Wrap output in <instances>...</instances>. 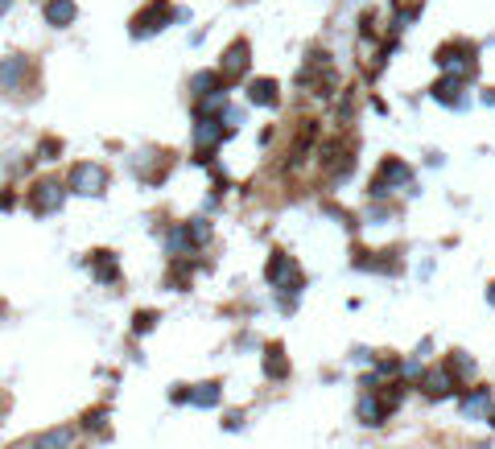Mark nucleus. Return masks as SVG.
Wrapping results in <instances>:
<instances>
[{"mask_svg":"<svg viewBox=\"0 0 495 449\" xmlns=\"http://www.w3.org/2000/svg\"><path fill=\"white\" fill-rule=\"evenodd\" d=\"M165 21H170V4H165V0H153V4L133 21V33L136 38H149L153 29H165Z\"/></svg>","mask_w":495,"mask_h":449,"instance_id":"nucleus-1","label":"nucleus"},{"mask_svg":"<svg viewBox=\"0 0 495 449\" xmlns=\"http://www.w3.org/2000/svg\"><path fill=\"white\" fill-rule=\"evenodd\" d=\"M62 198H66L62 181H38V190L29 194V202H34V211H38V215H50V211H58V206H62Z\"/></svg>","mask_w":495,"mask_h":449,"instance_id":"nucleus-2","label":"nucleus"},{"mask_svg":"<svg viewBox=\"0 0 495 449\" xmlns=\"http://www.w3.org/2000/svg\"><path fill=\"white\" fill-rule=\"evenodd\" d=\"M103 169H99V165H75V174H71V190H75V194H103Z\"/></svg>","mask_w":495,"mask_h":449,"instance_id":"nucleus-3","label":"nucleus"},{"mask_svg":"<svg viewBox=\"0 0 495 449\" xmlns=\"http://www.w3.org/2000/svg\"><path fill=\"white\" fill-rule=\"evenodd\" d=\"M244 70H248V42H235L223 54V70H219V79H239Z\"/></svg>","mask_w":495,"mask_h":449,"instance_id":"nucleus-4","label":"nucleus"},{"mask_svg":"<svg viewBox=\"0 0 495 449\" xmlns=\"http://www.w3.org/2000/svg\"><path fill=\"white\" fill-rule=\"evenodd\" d=\"M194 140H198V149H211V144H219V140H223V120H211V116H202V120L194 124Z\"/></svg>","mask_w":495,"mask_h":449,"instance_id":"nucleus-5","label":"nucleus"},{"mask_svg":"<svg viewBox=\"0 0 495 449\" xmlns=\"http://www.w3.org/2000/svg\"><path fill=\"white\" fill-rule=\"evenodd\" d=\"M45 21L50 25H71L75 21V0H50L45 4Z\"/></svg>","mask_w":495,"mask_h":449,"instance_id":"nucleus-6","label":"nucleus"},{"mask_svg":"<svg viewBox=\"0 0 495 449\" xmlns=\"http://www.w3.org/2000/svg\"><path fill=\"white\" fill-rule=\"evenodd\" d=\"M248 99L260 103V107H272V103H276V83H272V79H256V83L248 87Z\"/></svg>","mask_w":495,"mask_h":449,"instance_id":"nucleus-7","label":"nucleus"},{"mask_svg":"<svg viewBox=\"0 0 495 449\" xmlns=\"http://www.w3.org/2000/svg\"><path fill=\"white\" fill-rule=\"evenodd\" d=\"M434 99H442V103H458L462 107V79H442L438 87H434Z\"/></svg>","mask_w":495,"mask_h":449,"instance_id":"nucleus-8","label":"nucleus"},{"mask_svg":"<svg viewBox=\"0 0 495 449\" xmlns=\"http://www.w3.org/2000/svg\"><path fill=\"white\" fill-rule=\"evenodd\" d=\"M269 280H297V268H293V260L289 256H272V264H269Z\"/></svg>","mask_w":495,"mask_h":449,"instance_id":"nucleus-9","label":"nucleus"},{"mask_svg":"<svg viewBox=\"0 0 495 449\" xmlns=\"http://www.w3.org/2000/svg\"><path fill=\"white\" fill-rule=\"evenodd\" d=\"M487 408H492V392H487V388H479V392H471V396L462 400V412H466V416H479V412H487Z\"/></svg>","mask_w":495,"mask_h":449,"instance_id":"nucleus-10","label":"nucleus"},{"mask_svg":"<svg viewBox=\"0 0 495 449\" xmlns=\"http://www.w3.org/2000/svg\"><path fill=\"white\" fill-rule=\"evenodd\" d=\"M450 388H454L450 371H434V375L425 379V392H429V396H450Z\"/></svg>","mask_w":495,"mask_h":449,"instance_id":"nucleus-11","label":"nucleus"},{"mask_svg":"<svg viewBox=\"0 0 495 449\" xmlns=\"http://www.w3.org/2000/svg\"><path fill=\"white\" fill-rule=\"evenodd\" d=\"M182 239H186V243H207V239H211V223H207V219H194V223H186Z\"/></svg>","mask_w":495,"mask_h":449,"instance_id":"nucleus-12","label":"nucleus"},{"mask_svg":"<svg viewBox=\"0 0 495 449\" xmlns=\"http://www.w3.org/2000/svg\"><path fill=\"white\" fill-rule=\"evenodd\" d=\"M219 400V383H198V392H190V404L198 408H211Z\"/></svg>","mask_w":495,"mask_h":449,"instance_id":"nucleus-13","label":"nucleus"},{"mask_svg":"<svg viewBox=\"0 0 495 449\" xmlns=\"http://www.w3.org/2000/svg\"><path fill=\"white\" fill-rule=\"evenodd\" d=\"M21 70H25V58H8V62H0V83L13 87V83L21 79Z\"/></svg>","mask_w":495,"mask_h":449,"instance_id":"nucleus-14","label":"nucleus"},{"mask_svg":"<svg viewBox=\"0 0 495 449\" xmlns=\"http://www.w3.org/2000/svg\"><path fill=\"white\" fill-rule=\"evenodd\" d=\"M360 416H363V420H367V425H380V416H384V408L376 404L371 396H363V400H360Z\"/></svg>","mask_w":495,"mask_h":449,"instance_id":"nucleus-15","label":"nucleus"},{"mask_svg":"<svg viewBox=\"0 0 495 449\" xmlns=\"http://www.w3.org/2000/svg\"><path fill=\"white\" fill-rule=\"evenodd\" d=\"M95 276H99V280H112V276H116V260H112L108 252L95 256Z\"/></svg>","mask_w":495,"mask_h":449,"instance_id":"nucleus-16","label":"nucleus"},{"mask_svg":"<svg viewBox=\"0 0 495 449\" xmlns=\"http://www.w3.org/2000/svg\"><path fill=\"white\" fill-rule=\"evenodd\" d=\"M265 371H269L272 379H276V375H285V359H281V347H269V359H265Z\"/></svg>","mask_w":495,"mask_h":449,"instance_id":"nucleus-17","label":"nucleus"},{"mask_svg":"<svg viewBox=\"0 0 495 449\" xmlns=\"http://www.w3.org/2000/svg\"><path fill=\"white\" fill-rule=\"evenodd\" d=\"M190 87H194V95H207L211 87H219V75H194Z\"/></svg>","mask_w":495,"mask_h":449,"instance_id":"nucleus-18","label":"nucleus"},{"mask_svg":"<svg viewBox=\"0 0 495 449\" xmlns=\"http://www.w3.org/2000/svg\"><path fill=\"white\" fill-rule=\"evenodd\" d=\"M450 371H458V375H471V371H475V363L466 359V355H454V359H450Z\"/></svg>","mask_w":495,"mask_h":449,"instance_id":"nucleus-19","label":"nucleus"},{"mask_svg":"<svg viewBox=\"0 0 495 449\" xmlns=\"http://www.w3.org/2000/svg\"><path fill=\"white\" fill-rule=\"evenodd\" d=\"M153 321H157V314H136V334H145V330H153Z\"/></svg>","mask_w":495,"mask_h":449,"instance_id":"nucleus-20","label":"nucleus"},{"mask_svg":"<svg viewBox=\"0 0 495 449\" xmlns=\"http://www.w3.org/2000/svg\"><path fill=\"white\" fill-rule=\"evenodd\" d=\"M62 441H66V433H45L42 437V446H62Z\"/></svg>","mask_w":495,"mask_h":449,"instance_id":"nucleus-21","label":"nucleus"},{"mask_svg":"<svg viewBox=\"0 0 495 449\" xmlns=\"http://www.w3.org/2000/svg\"><path fill=\"white\" fill-rule=\"evenodd\" d=\"M54 153H58V144H54V140H45V144H42V161H54Z\"/></svg>","mask_w":495,"mask_h":449,"instance_id":"nucleus-22","label":"nucleus"},{"mask_svg":"<svg viewBox=\"0 0 495 449\" xmlns=\"http://www.w3.org/2000/svg\"><path fill=\"white\" fill-rule=\"evenodd\" d=\"M8 4H13V0H0V13H8Z\"/></svg>","mask_w":495,"mask_h":449,"instance_id":"nucleus-23","label":"nucleus"},{"mask_svg":"<svg viewBox=\"0 0 495 449\" xmlns=\"http://www.w3.org/2000/svg\"><path fill=\"white\" fill-rule=\"evenodd\" d=\"M487 301H492V305H495V284H492V293H487Z\"/></svg>","mask_w":495,"mask_h":449,"instance_id":"nucleus-24","label":"nucleus"},{"mask_svg":"<svg viewBox=\"0 0 495 449\" xmlns=\"http://www.w3.org/2000/svg\"><path fill=\"white\" fill-rule=\"evenodd\" d=\"M492 425H495V420H492Z\"/></svg>","mask_w":495,"mask_h":449,"instance_id":"nucleus-25","label":"nucleus"}]
</instances>
